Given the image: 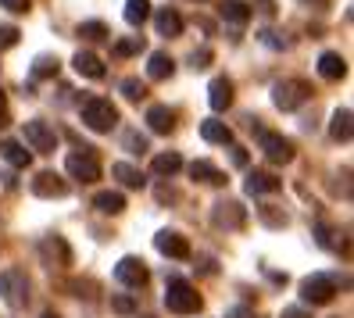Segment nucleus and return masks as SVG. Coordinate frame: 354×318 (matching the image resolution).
Listing matches in <instances>:
<instances>
[{
  "mask_svg": "<svg viewBox=\"0 0 354 318\" xmlns=\"http://www.w3.org/2000/svg\"><path fill=\"white\" fill-rule=\"evenodd\" d=\"M140 50H143V36H129V39H118L115 44L118 57H129V54H140Z\"/></svg>",
  "mask_w": 354,
  "mask_h": 318,
  "instance_id": "30",
  "label": "nucleus"
},
{
  "mask_svg": "<svg viewBox=\"0 0 354 318\" xmlns=\"http://www.w3.org/2000/svg\"><path fill=\"white\" fill-rule=\"evenodd\" d=\"M243 218H247V211H243L236 200H218V204H215V222H218V225L240 229V225H243Z\"/></svg>",
  "mask_w": 354,
  "mask_h": 318,
  "instance_id": "13",
  "label": "nucleus"
},
{
  "mask_svg": "<svg viewBox=\"0 0 354 318\" xmlns=\"http://www.w3.org/2000/svg\"><path fill=\"white\" fill-rule=\"evenodd\" d=\"M229 318H251V311H247V308H236V311L229 315Z\"/></svg>",
  "mask_w": 354,
  "mask_h": 318,
  "instance_id": "41",
  "label": "nucleus"
},
{
  "mask_svg": "<svg viewBox=\"0 0 354 318\" xmlns=\"http://www.w3.org/2000/svg\"><path fill=\"white\" fill-rule=\"evenodd\" d=\"M258 39H261V44H265V47H272V50H283V47H286V39H279L276 32H268V29H265V32H261Z\"/></svg>",
  "mask_w": 354,
  "mask_h": 318,
  "instance_id": "36",
  "label": "nucleus"
},
{
  "mask_svg": "<svg viewBox=\"0 0 354 318\" xmlns=\"http://www.w3.org/2000/svg\"><path fill=\"white\" fill-rule=\"evenodd\" d=\"M111 176H115L122 186H129V189H140L143 183H147V179H143V172H140V168H133V165H126V161L111 165Z\"/></svg>",
  "mask_w": 354,
  "mask_h": 318,
  "instance_id": "25",
  "label": "nucleus"
},
{
  "mask_svg": "<svg viewBox=\"0 0 354 318\" xmlns=\"http://www.w3.org/2000/svg\"><path fill=\"white\" fill-rule=\"evenodd\" d=\"M93 207L100 215H122V211H126V197H122L118 189H104V194L93 197Z\"/></svg>",
  "mask_w": 354,
  "mask_h": 318,
  "instance_id": "19",
  "label": "nucleus"
},
{
  "mask_svg": "<svg viewBox=\"0 0 354 318\" xmlns=\"http://www.w3.org/2000/svg\"><path fill=\"white\" fill-rule=\"evenodd\" d=\"M111 308H115L118 315H133V311H136L133 297H111Z\"/></svg>",
  "mask_w": 354,
  "mask_h": 318,
  "instance_id": "34",
  "label": "nucleus"
},
{
  "mask_svg": "<svg viewBox=\"0 0 354 318\" xmlns=\"http://www.w3.org/2000/svg\"><path fill=\"white\" fill-rule=\"evenodd\" d=\"M218 15L225 18V22H233V26H247L251 8H247L243 0H222V4H218Z\"/></svg>",
  "mask_w": 354,
  "mask_h": 318,
  "instance_id": "21",
  "label": "nucleus"
},
{
  "mask_svg": "<svg viewBox=\"0 0 354 318\" xmlns=\"http://www.w3.org/2000/svg\"><path fill=\"white\" fill-rule=\"evenodd\" d=\"M147 125H151V133L169 136L176 129V115L165 108V104H154V108H147Z\"/></svg>",
  "mask_w": 354,
  "mask_h": 318,
  "instance_id": "15",
  "label": "nucleus"
},
{
  "mask_svg": "<svg viewBox=\"0 0 354 318\" xmlns=\"http://www.w3.org/2000/svg\"><path fill=\"white\" fill-rule=\"evenodd\" d=\"M65 168H68V176L79 179V183H97V179H100V165H97V158H93L90 147H86V154H68Z\"/></svg>",
  "mask_w": 354,
  "mask_h": 318,
  "instance_id": "8",
  "label": "nucleus"
},
{
  "mask_svg": "<svg viewBox=\"0 0 354 318\" xmlns=\"http://www.w3.org/2000/svg\"><path fill=\"white\" fill-rule=\"evenodd\" d=\"M0 158H4L8 165H15V168H29L32 151H26V143H18V140H4L0 143Z\"/></svg>",
  "mask_w": 354,
  "mask_h": 318,
  "instance_id": "18",
  "label": "nucleus"
},
{
  "mask_svg": "<svg viewBox=\"0 0 354 318\" xmlns=\"http://www.w3.org/2000/svg\"><path fill=\"white\" fill-rule=\"evenodd\" d=\"M183 168V158L176 154V151H169V154H158L154 161H151V172L154 176H176Z\"/></svg>",
  "mask_w": 354,
  "mask_h": 318,
  "instance_id": "28",
  "label": "nucleus"
},
{
  "mask_svg": "<svg viewBox=\"0 0 354 318\" xmlns=\"http://www.w3.org/2000/svg\"><path fill=\"white\" fill-rule=\"evenodd\" d=\"M172 72H176V61H172L169 54H165V50L151 54V61H147V79L161 82V79H172Z\"/></svg>",
  "mask_w": 354,
  "mask_h": 318,
  "instance_id": "20",
  "label": "nucleus"
},
{
  "mask_svg": "<svg viewBox=\"0 0 354 318\" xmlns=\"http://www.w3.org/2000/svg\"><path fill=\"white\" fill-rule=\"evenodd\" d=\"M154 26H158L161 36H179V32H183V18H179L172 8H161V11L154 15Z\"/></svg>",
  "mask_w": 354,
  "mask_h": 318,
  "instance_id": "24",
  "label": "nucleus"
},
{
  "mask_svg": "<svg viewBox=\"0 0 354 318\" xmlns=\"http://www.w3.org/2000/svg\"><path fill=\"white\" fill-rule=\"evenodd\" d=\"M201 136L207 140V143H233V133H229V125L225 122H215V118H207V122H201Z\"/></svg>",
  "mask_w": 354,
  "mask_h": 318,
  "instance_id": "23",
  "label": "nucleus"
},
{
  "mask_svg": "<svg viewBox=\"0 0 354 318\" xmlns=\"http://www.w3.org/2000/svg\"><path fill=\"white\" fill-rule=\"evenodd\" d=\"M32 75H36V79H50V75H57V57H36Z\"/></svg>",
  "mask_w": 354,
  "mask_h": 318,
  "instance_id": "31",
  "label": "nucleus"
},
{
  "mask_svg": "<svg viewBox=\"0 0 354 318\" xmlns=\"http://www.w3.org/2000/svg\"><path fill=\"white\" fill-rule=\"evenodd\" d=\"M72 65H75L79 75H86V79H104V61H100L93 50H79V54L72 57Z\"/></svg>",
  "mask_w": 354,
  "mask_h": 318,
  "instance_id": "17",
  "label": "nucleus"
},
{
  "mask_svg": "<svg viewBox=\"0 0 354 318\" xmlns=\"http://www.w3.org/2000/svg\"><path fill=\"white\" fill-rule=\"evenodd\" d=\"M0 301L8 308H26L29 301V279L22 268H4L0 272Z\"/></svg>",
  "mask_w": 354,
  "mask_h": 318,
  "instance_id": "3",
  "label": "nucleus"
},
{
  "mask_svg": "<svg viewBox=\"0 0 354 318\" xmlns=\"http://www.w3.org/2000/svg\"><path fill=\"white\" fill-rule=\"evenodd\" d=\"M122 143H126L129 154H143V151H147V136H140V133H126V136H122Z\"/></svg>",
  "mask_w": 354,
  "mask_h": 318,
  "instance_id": "33",
  "label": "nucleus"
},
{
  "mask_svg": "<svg viewBox=\"0 0 354 318\" xmlns=\"http://www.w3.org/2000/svg\"><path fill=\"white\" fill-rule=\"evenodd\" d=\"M79 36L82 39H108V26H104V22H82Z\"/></svg>",
  "mask_w": 354,
  "mask_h": 318,
  "instance_id": "32",
  "label": "nucleus"
},
{
  "mask_svg": "<svg viewBox=\"0 0 354 318\" xmlns=\"http://www.w3.org/2000/svg\"><path fill=\"white\" fill-rule=\"evenodd\" d=\"M154 247L165 254V258H176V261L190 258V243H186V236H179V232H169V229L154 236Z\"/></svg>",
  "mask_w": 354,
  "mask_h": 318,
  "instance_id": "10",
  "label": "nucleus"
},
{
  "mask_svg": "<svg viewBox=\"0 0 354 318\" xmlns=\"http://www.w3.org/2000/svg\"><path fill=\"white\" fill-rule=\"evenodd\" d=\"M39 318H61V315H54V311H44V315H39Z\"/></svg>",
  "mask_w": 354,
  "mask_h": 318,
  "instance_id": "43",
  "label": "nucleus"
},
{
  "mask_svg": "<svg viewBox=\"0 0 354 318\" xmlns=\"http://www.w3.org/2000/svg\"><path fill=\"white\" fill-rule=\"evenodd\" d=\"M79 115H82V125H86V129H93V133H111L115 125H118V108H115L111 100H104V97L82 100Z\"/></svg>",
  "mask_w": 354,
  "mask_h": 318,
  "instance_id": "1",
  "label": "nucleus"
},
{
  "mask_svg": "<svg viewBox=\"0 0 354 318\" xmlns=\"http://www.w3.org/2000/svg\"><path fill=\"white\" fill-rule=\"evenodd\" d=\"M233 161L236 165H247V151H243V147H233Z\"/></svg>",
  "mask_w": 354,
  "mask_h": 318,
  "instance_id": "40",
  "label": "nucleus"
},
{
  "mask_svg": "<svg viewBox=\"0 0 354 318\" xmlns=\"http://www.w3.org/2000/svg\"><path fill=\"white\" fill-rule=\"evenodd\" d=\"M0 125H4V90H0Z\"/></svg>",
  "mask_w": 354,
  "mask_h": 318,
  "instance_id": "42",
  "label": "nucleus"
},
{
  "mask_svg": "<svg viewBox=\"0 0 354 318\" xmlns=\"http://www.w3.org/2000/svg\"><path fill=\"white\" fill-rule=\"evenodd\" d=\"M207 104H212L215 111H225L229 104H233V82H229L225 75L212 79V86H207Z\"/></svg>",
  "mask_w": 354,
  "mask_h": 318,
  "instance_id": "12",
  "label": "nucleus"
},
{
  "mask_svg": "<svg viewBox=\"0 0 354 318\" xmlns=\"http://www.w3.org/2000/svg\"><path fill=\"white\" fill-rule=\"evenodd\" d=\"M258 143H261V154L272 165H290L294 161V143L283 140L279 133H258Z\"/></svg>",
  "mask_w": 354,
  "mask_h": 318,
  "instance_id": "7",
  "label": "nucleus"
},
{
  "mask_svg": "<svg viewBox=\"0 0 354 318\" xmlns=\"http://www.w3.org/2000/svg\"><path fill=\"white\" fill-rule=\"evenodd\" d=\"M201 293L186 283V279H172L169 290H165V308H169L172 315H197L201 311Z\"/></svg>",
  "mask_w": 354,
  "mask_h": 318,
  "instance_id": "2",
  "label": "nucleus"
},
{
  "mask_svg": "<svg viewBox=\"0 0 354 318\" xmlns=\"http://www.w3.org/2000/svg\"><path fill=\"white\" fill-rule=\"evenodd\" d=\"M129 26H143L151 18V0H126V11H122Z\"/></svg>",
  "mask_w": 354,
  "mask_h": 318,
  "instance_id": "27",
  "label": "nucleus"
},
{
  "mask_svg": "<svg viewBox=\"0 0 354 318\" xmlns=\"http://www.w3.org/2000/svg\"><path fill=\"white\" fill-rule=\"evenodd\" d=\"M333 297H337V283H333V275H308V279L301 283V301L304 304H329Z\"/></svg>",
  "mask_w": 354,
  "mask_h": 318,
  "instance_id": "5",
  "label": "nucleus"
},
{
  "mask_svg": "<svg viewBox=\"0 0 354 318\" xmlns=\"http://www.w3.org/2000/svg\"><path fill=\"white\" fill-rule=\"evenodd\" d=\"M329 136L340 140V143L351 140V108H337V111H333V118H329Z\"/></svg>",
  "mask_w": 354,
  "mask_h": 318,
  "instance_id": "22",
  "label": "nucleus"
},
{
  "mask_svg": "<svg viewBox=\"0 0 354 318\" xmlns=\"http://www.w3.org/2000/svg\"><path fill=\"white\" fill-rule=\"evenodd\" d=\"M26 143H29V151H36V154H54L57 151V136H54V129L44 118L26 122Z\"/></svg>",
  "mask_w": 354,
  "mask_h": 318,
  "instance_id": "6",
  "label": "nucleus"
},
{
  "mask_svg": "<svg viewBox=\"0 0 354 318\" xmlns=\"http://www.w3.org/2000/svg\"><path fill=\"white\" fill-rule=\"evenodd\" d=\"M190 179H197V183H212V186H222V183H225V176L218 172L212 161H194V165H190Z\"/></svg>",
  "mask_w": 354,
  "mask_h": 318,
  "instance_id": "26",
  "label": "nucleus"
},
{
  "mask_svg": "<svg viewBox=\"0 0 354 318\" xmlns=\"http://www.w3.org/2000/svg\"><path fill=\"white\" fill-rule=\"evenodd\" d=\"M319 75H322V79H329V82L344 79V75H347V61H344L337 50H326V54L319 57Z\"/></svg>",
  "mask_w": 354,
  "mask_h": 318,
  "instance_id": "16",
  "label": "nucleus"
},
{
  "mask_svg": "<svg viewBox=\"0 0 354 318\" xmlns=\"http://www.w3.org/2000/svg\"><path fill=\"white\" fill-rule=\"evenodd\" d=\"M32 194L36 197H65L68 194V183L61 179L57 172H39L32 179Z\"/></svg>",
  "mask_w": 354,
  "mask_h": 318,
  "instance_id": "11",
  "label": "nucleus"
},
{
  "mask_svg": "<svg viewBox=\"0 0 354 318\" xmlns=\"http://www.w3.org/2000/svg\"><path fill=\"white\" fill-rule=\"evenodd\" d=\"M247 194H276L279 189V179L272 172H265V168H254V172H247Z\"/></svg>",
  "mask_w": 354,
  "mask_h": 318,
  "instance_id": "14",
  "label": "nucleus"
},
{
  "mask_svg": "<svg viewBox=\"0 0 354 318\" xmlns=\"http://www.w3.org/2000/svg\"><path fill=\"white\" fill-rule=\"evenodd\" d=\"M18 44V29L15 26H0V47H15Z\"/></svg>",
  "mask_w": 354,
  "mask_h": 318,
  "instance_id": "35",
  "label": "nucleus"
},
{
  "mask_svg": "<svg viewBox=\"0 0 354 318\" xmlns=\"http://www.w3.org/2000/svg\"><path fill=\"white\" fill-rule=\"evenodd\" d=\"M122 97L126 100H143L147 97V86H143L140 79H122Z\"/></svg>",
  "mask_w": 354,
  "mask_h": 318,
  "instance_id": "29",
  "label": "nucleus"
},
{
  "mask_svg": "<svg viewBox=\"0 0 354 318\" xmlns=\"http://www.w3.org/2000/svg\"><path fill=\"white\" fill-rule=\"evenodd\" d=\"M0 8H8L15 15H26L29 11V0H0Z\"/></svg>",
  "mask_w": 354,
  "mask_h": 318,
  "instance_id": "38",
  "label": "nucleus"
},
{
  "mask_svg": "<svg viewBox=\"0 0 354 318\" xmlns=\"http://www.w3.org/2000/svg\"><path fill=\"white\" fill-rule=\"evenodd\" d=\"M115 279L122 286H129V290H140L143 283H147V265H143L140 258H122L115 265Z\"/></svg>",
  "mask_w": 354,
  "mask_h": 318,
  "instance_id": "9",
  "label": "nucleus"
},
{
  "mask_svg": "<svg viewBox=\"0 0 354 318\" xmlns=\"http://www.w3.org/2000/svg\"><path fill=\"white\" fill-rule=\"evenodd\" d=\"M283 318H308V311H304V308H286Z\"/></svg>",
  "mask_w": 354,
  "mask_h": 318,
  "instance_id": "39",
  "label": "nucleus"
},
{
  "mask_svg": "<svg viewBox=\"0 0 354 318\" xmlns=\"http://www.w3.org/2000/svg\"><path fill=\"white\" fill-rule=\"evenodd\" d=\"M308 93H311V86L304 79H283V82L272 86V104L279 111H297L301 104L308 100Z\"/></svg>",
  "mask_w": 354,
  "mask_h": 318,
  "instance_id": "4",
  "label": "nucleus"
},
{
  "mask_svg": "<svg viewBox=\"0 0 354 318\" xmlns=\"http://www.w3.org/2000/svg\"><path fill=\"white\" fill-rule=\"evenodd\" d=\"M207 61H212V50H207V47L190 54V65H194V68H207Z\"/></svg>",
  "mask_w": 354,
  "mask_h": 318,
  "instance_id": "37",
  "label": "nucleus"
}]
</instances>
